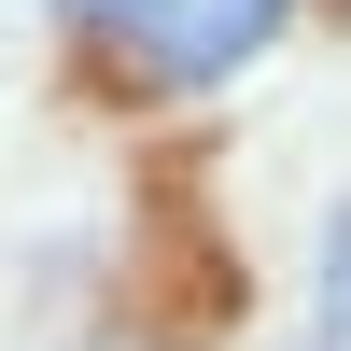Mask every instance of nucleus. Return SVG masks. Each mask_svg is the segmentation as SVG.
<instances>
[{"label": "nucleus", "instance_id": "obj_1", "mask_svg": "<svg viewBox=\"0 0 351 351\" xmlns=\"http://www.w3.org/2000/svg\"><path fill=\"white\" fill-rule=\"evenodd\" d=\"M56 14L99 28L112 56H141L155 84H211V71H239L281 28V0H56Z\"/></svg>", "mask_w": 351, "mask_h": 351}, {"label": "nucleus", "instance_id": "obj_2", "mask_svg": "<svg viewBox=\"0 0 351 351\" xmlns=\"http://www.w3.org/2000/svg\"><path fill=\"white\" fill-rule=\"evenodd\" d=\"M309 337H324V351H351V211L324 225V309H309Z\"/></svg>", "mask_w": 351, "mask_h": 351}]
</instances>
